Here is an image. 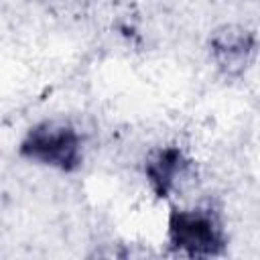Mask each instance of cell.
Returning a JSON list of instances; mask_svg holds the SVG:
<instances>
[{
  "instance_id": "6da1fadb",
  "label": "cell",
  "mask_w": 260,
  "mask_h": 260,
  "mask_svg": "<svg viewBox=\"0 0 260 260\" xmlns=\"http://www.w3.org/2000/svg\"><path fill=\"white\" fill-rule=\"evenodd\" d=\"M18 154L41 167L75 173L83 165V138L71 122L43 120L26 130Z\"/></svg>"
},
{
  "instance_id": "5b68a950",
  "label": "cell",
  "mask_w": 260,
  "mask_h": 260,
  "mask_svg": "<svg viewBox=\"0 0 260 260\" xmlns=\"http://www.w3.org/2000/svg\"><path fill=\"white\" fill-rule=\"evenodd\" d=\"M53 4H59V6H75V4H79L81 0H51Z\"/></svg>"
},
{
  "instance_id": "7a4b0ae2",
  "label": "cell",
  "mask_w": 260,
  "mask_h": 260,
  "mask_svg": "<svg viewBox=\"0 0 260 260\" xmlns=\"http://www.w3.org/2000/svg\"><path fill=\"white\" fill-rule=\"evenodd\" d=\"M167 244L173 252L189 258H211L225 252L228 238L223 223L213 209L173 207L167 219Z\"/></svg>"
},
{
  "instance_id": "277c9868",
  "label": "cell",
  "mask_w": 260,
  "mask_h": 260,
  "mask_svg": "<svg viewBox=\"0 0 260 260\" xmlns=\"http://www.w3.org/2000/svg\"><path fill=\"white\" fill-rule=\"evenodd\" d=\"M191 158L179 146H165L144 160V177L158 199H169L191 171Z\"/></svg>"
},
{
  "instance_id": "3957f363",
  "label": "cell",
  "mask_w": 260,
  "mask_h": 260,
  "mask_svg": "<svg viewBox=\"0 0 260 260\" xmlns=\"http://www.w3.org/2000/svg\"><path fill=\"white\" fill-rule=\"evenodd\" d=\"M209 53L215 67L225 77H240L256 53V35L242 26L225 24L211 32Z\"/></svg>"
}]
</instances>
